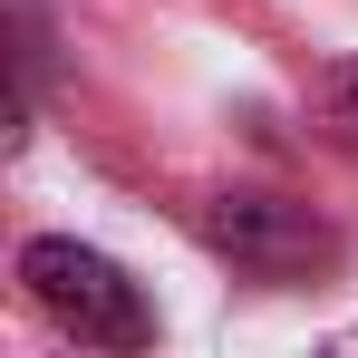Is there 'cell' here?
<instances>
[{"label":"cell","mask_w":358,"mask_h":358,"mask_svg":"<svg viewBox=\"0 0 358 358\" xmlns=\"http://www.w3.org/2000/svg\"><path fill=\"white\" fill-rule=\"evenodd\" d=\"M20 291L49 310V329H68L78 349H145L155 339V310L145 291L126 281L97 242H68V233H39L20 252Z\"/></svg>","instance_id":"6da1fadb"},{"label":"cell","mask_w":358,"mask_h":358,"mask_svg":"<svg viewBox=\"0 0 358 358\" xmlns=\"http://www.w3.org/2000/svg\"><path fill=\"white\" fill-rule=\"evenodd\" d=\"M203 242L252 281H310V271L339 262L329 223H310V203H281V194H213L203 203Z\"/></svg>","instance_id":"7a4b0ae2"},{"label":"cell","mask_w":358,"mask_h":358,"mask_svg":"<svg viewBox=\"0 0 358 358\" xmlns=\"http://www.w3.org/2000/svg\"><path fill=\"white\" fill-rule=\"evenodd\" d=\"M310 97H320V117H329V136H339V145L358 155V59L320 68V87H310Z\"/></svg>","instance_id":"3957f363"}]
</instances>
